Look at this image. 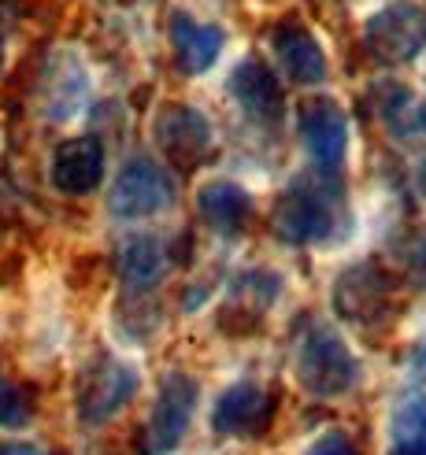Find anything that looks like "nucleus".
<instances>
[{"instance_id":"obj_19","label":"nucleus","mask_w":426,"mask_h":455,"mask_svg":"<svg viewBox=\"0 0 426 455\" xmlns=\"http://www.w3.org/2000/svg\"><path fill=\"white\" fill-rule=\"evenodd\" d=\"M30 419H34L30 396L22 393L15 381L0 378V426L4 429H22V426H30Z\"/></svg>"},{"instance_id":"obj_21","label":"nucleus","mask_w":426,"mask_h":455,"mask_svg":"<svg viewBox=\"0 0 426 455\" xmlns=\"http://www.w3.org/2000/svg\"><path fill=\"white\" fill-rule=\"evenodd\" d=\"M308 455H360V451H356V444L345 434H323L316 444H311Z\"/></svg>"},{"instance_id":"obj_11","label":"nucleus","mask_w":426,"mask_h":455,"mask_svg":"<svg viewBox=\"0 0 426 455\" xmlns=\"http://www.w3.org/2000/svg\"><path fill=\"white\" fill-rule=\"evenodd\" d=\"M227 89H230V97L237 100V108L253 123L275 126L282 119V108H285L282 82H278V75L263 60H256V56L241 60L230 71V78H227Z\"/></svg>"},{"instance_id":"obj_3","label":"nucleus","mask_w":426,"mask_h":455,"mask_svg":"<svg viewBox=\"0 0 426 455\" xmlns=\"http://www.w3.org/2000/svg\"><path fill=\"white\" fill-rule=\"evenodd\" d=\"M364 44L386 67L412 63L426 49V8L415 4V0L386 4L364 22Z\"/></svg>"},{"instance_id":"obj_24","label":"nucleus","mask_w":426,"mask_h":455,"mask_svg":"<svg viewBox=\"0 0 426 455\" xmlns=\"http://www.w3.org/2000/svg\"><path fill=\"white\" fill-rule=\"evenodd\" d=\"M415 133H426V104H415Z\"/></svg>"},{"instance_id":"obj_16","label":"nucleus","mask_w":426,"mask_h":455,"mask_svg":"<svg viewBox=\"0 0 426 455\" xmlns=\"http://www.w3.org/2000/svg\"><path fill=\"white\" fill-rule=\"evenodd\" d=\"M85 93H89V78L82 71V63L71 52H60L49 63V71H44V116L56 123L71 119L85 104Z\"/></svg>"},{"instance_id":"obj_1","label":"nucleus","mask_w":426,"mask_h":455,"mask_svg":"<svg viewBox=\"0 0 426 455\" xmlns=\"http://www.w3.org/2000/svg\"><path fill=\"white\" fill-rule=\"evenodd\" d=\"M338 215H342V189L334 174L308 171L285 186L271 212V222L285 244H316L334 234Z\"/></svg>"},{"instance_id":"obj_6","label":"nucleus","mask_w":426,"mask_h":455,"mask_svg":"<svg viewBox=\"0 0 426 455\" xmlns=\"http://www.w3.org/2000/svg\"><path fill=\"white\" fill-rule=\"evenodd\" d=\"M141 378L123 359H97L78 381V419L85 426H100L116 419L138 396Z\"/></svg>"},{"instance_id":"obj_20","label":"nucleus","mask_w":426,"mask_h":455,"mask_svg":"<svg viewBox=\"0 0 426 455\" xmlns=\"http://www.w3.org/2000/svg\"><path fill=\"white\" fill-rule=\"evenodd\" d=\"M400 256H405V267L412 270V275L426 282V230H415L405 241V248H400Z\"/></svg>"},{"instance_id":"obj_8","label":"nucleus","mask_w":426,"mask_h":455,"mask_svg":"<svg viewBox=\"0 0 426 455\" xmlns=\"http://www.w3.org/2000/svg\"><path fill=\"white\" fill-rule=\"evenodd\" d=\"M156 145L178 167H193L212 148V123L189 104H171L156 116Z\"/></svg>"},{"instance_id":"obj_4","label":"nucleus","mask_w":426,"mask_h":455,"mask_svg":"<svg viewBox=\"0 0 426 455\" xmlns=\"http://www.w3.org/2000/svg\"><path fill=\"white\" fill-rule=\"evenodd\" d=\"M174 204V178L156 159H130L108 193V212L116 219H149Z\"/></svg>"},{"instance_id":"obj_23","label":"nucleus","mask_w":426,"mask_h":455,"mask_svg":"<svg viewBox=\"0 0 426 455\" xmlns=\"http://www.w3.org/2000/svg\"><path fill=\"white\" fill-rule=\"evenodd\" d=\"M0 455H44L34 444H0Z\"/></svg>"},{"instance_id":"obj_22","label":"nucleus","mask_w":426,"mask_h":455,"mask_svg":"<svg viewBox=\"0 0 426 455\" xmlns=\"http://www.w3.org/2000/svg\"><path fill=\"white\" fill-rule=\"evenodd\" d=\"M8 27H12V4L0 0V67H4V41H8Z\"/></svg>"},{"instance_id":"obj_12","label":"nucleus","mask_w":426,"mask_h":455,"mask_svg":"<svg viewBox=\"0 0 426 455\" xmlns=\"http://www.w3.org/2000/svg\"><path fill=\"white\" fill-rule=\"evenodd\" d=\"M271 49L278 56V67L285 71L289 82L297 85H319L326 82V52L316 41L308 27H301L297 19H285L271 34Z\"/></svg>"},{"instance_id":"obj_18","label":"nucleus","mask_w":426,"mask_h":455,"mask_svg":"<svg viewBox=\"0 0 426 455\" xmlns=\"http://www.w3.org/2000/svg\"><path fill=\"white\" fill-rule=\"evenodd\" d=\"M393 441L397 448L426 451V396H412L397 407L393 415Z\"/></svg>"},{"instance_id":"obj_5","label":"nucleus","mask_w":426,"mask_h":455,"mask_svg":"<svg viewBox=\"0 0 426 455\" xmlns=\"http://www.w3.org/2000/svg\"><path fill=\"white\" fill-rule=\"evenodd\" d=\"M197 396H200L197 381L182 371H174L160 381V396H156V403H152L145 441H141L145 455H171L178 444H182L189 419L197 411Z\"/></svg>"},{"instance_id":"obj_17","label":"nucleus","mask_w":426,"mask_h":455,"mask_svg":"<svg viewBox=\"0 0 426 455\" xmlns=\"http://www.w3.org/2000/svg\"><path fill=\"white\" fill-rule=\"evenodd\" d=\"M167 275V248L160 237H152V234H138V237H130L123 241L119 248V278L130 292H149L160 285V278Z\"/></svg>"},{"instance_id":"obj_10","label":"nucleus","mask_w":426,"mask_h":455,"mask_svg":"<svg viewBox=\"0 0 426 455\" xmlns=\"http://www.w3.org/2000/svg\"><path fill=\"white\" fill-rule=\"evenodd\" d=\"M271 415H275V400L267 396L263 385L234 381L230 389L215 400L212 426H215V434H227V437H253L271 426Z\"/></svg>"},{"instance_id":"obj_13","label":"nucleus","mask_w":426,"mask_h":455,"mask_svg":"<svg viewBox=\"0 0 426 455\" xmlns=\"http://www.w3.org/2000/svg\"><path fill=\"white\" fill-rule=\"evenodd\" d=\"M104 181V145L97 138H71L52 156V186L67 196H85Z\"/></svg>"},{"instance_id":"obj_15","label":"nucleus","mask_w":426,"mask_h":455,"mask_svg":"<svg viewBox=\"0 0 426 455\" xmlns=\"http://www.w3.org/2000/svg\"><path fill=\"white\" fill-rule=\"evenodd\" d=\"M197 212H200V219H205L215 234L234 237L253 219V196L245 193L237 181H212V186L200 189Z\"/></svg>"},{"instance_id":"obj_26","label":"nucleus","mask_w":426,"mask_h":455,"mask_svg":"<svg viewBox=\"0 0 426 455\" xmlns=\"http://www.w3.org/2000/svg\"><path fill=\"white\" fill-rule=\"evenodd\" d=\"M419 186H422V193H426V164L419 167Z\"/></svg>"},{"instance_id":"obj_7","label":"nucleus","mask_w":426,"mask_h":455,"mask_svg":"<svg viewBox=\"0 0 426 455\" xmlns=\"http://www.w3.org/2000/svg\"><path fill=\"white\" fill-rule=\"evenodd\" d=\"M301 138L311 156V164L323 174H334L342 167L349 148V119L330 97H311L301 104Z\"/></svg>"},{"instance_id":"obj_9","label":"nucleus","mask_w":426,"mask_h":455,"mask_svg":"<svg viewBox=\"0 0 426 455\" xmlns=\"http://www.w3.org/2000/svg\"><path fill=\"white\" fill-rule=\"evenodd\" d=\"M334 304L352 323H374L393 304V278L374 263H356L334 285Z\"/></svg>"},{"instance_id":"obj_25","label":"nucleus","mask_w":426,"mask_h":455,"mask_svg":"<svg viewBox=\"0 0 426 455\" xmlns=\"http://www.w3.org/2000/svg\"><path fill=\"white\" fill-rule=\"evenodd\" d=\"M393 455H426V451H419V448H393Z\"/></svg>"},{"instance_id":"obj_14","label":"nucleus","mask_w":426,"mask_h":455,"mask_svg":"<svg viewBox=\"0 0 426 455\" xmlns=\"http://www.w3.org/2000/svg\"><path fill=\"white\" fill-rule=\"evenodd\" d=\"M171 41H174V60L182 67V75H205L219 60L227 34L212 27V22H197L186 12H178L171 19Z\"/></svg>"},{"instance_id":"obj_2","label":"nucleus","mask_w":426,"mask_h":455,"mask_svg":"<svg viewBox=\"0 0 426 455\" xmlns=\"http://www.w3.org/2000/svg\"><path fill=\"white\" fill-rule=\"evenodd\" d=\"M293 371H297V381L304 385V393L319 400L345 396L360 381V363H356L352 348L345 345V337L334 326L319 323V318H308L297 330Z\"/></svg>"}]
</instances>
